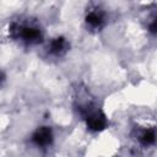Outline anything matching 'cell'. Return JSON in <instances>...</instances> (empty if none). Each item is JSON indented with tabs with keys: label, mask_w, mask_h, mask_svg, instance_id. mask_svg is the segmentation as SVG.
I'll list each match as a JSON object with an SVG mask.
<instances>
[{
	"label": "cell",
	"mask_w": 157,
	"mask_h": 157,
	"mask_svg": "<svg viewBox=\"0 0 157 157\" xmlns=\"http://www.w3.org/2000/svg\"><path fill=\"white\" fill-rule=\"evenodd\" d=\"M11 32L13 36L20 37L22 40L28 43H38L42 40V33L38 28L32 26H17L13 25L11 27Z\"/></svg>",
	"instance_id": "6da1fadb"
},
{
	"label": "cell",
	"mask_w": 157,
	"mask_h": 157,
	"mask_svg": "<svg viewBox=\"0 0 157 157\" xmlns=\"http://www.w3.org/2000/svg\"><path fill=\"white\" fill-rule=\"evenodd\" d=\"M82 114L87 121L88 129H91L93 131H101L105 128V125H107L105 115L103 113H101L99 110H91V109L86 108L85 110H82Z\"/></svg>",
	"instance_id": "7a4b0ae2"
},
{
	"label": "cell",
	"mask_w": 157,
	"mask_h": 157,
	"mask_svg": "<svg viewBox=\"0 0 157 157\" xmlns=\"http://www.w3.org/2000/svg\"><path fill=\"white\" fill-rule=\"evenodd\" d=\"M33 142L37 145V146H48L52 144L53 141V134H52V130L48 126H40L38 128L34 134H33V137H32Z\"/></svg>",
	"instance_id": "3957f363"
},
{
	"label": "cell",
	"mask_w": 157,
	"mask_h": 157,
	"mask_svg": "<svg viewBox=\"0 0 157 157\" xmlns=\"http://www.w3.org/2000/svg\"><path fill=\"white\" fill-rule=\"evenodd\" d=\"M67 47H69V44H67L66 39L63 37H58V38L53 39L50 43V53L55 54V55H61L67 50Z\"/></svg>",
	"instance_id": "277c9868"
},
{
	"label": "cell",
	"mask_w": 157,
	"mask_h": 157,
	"mask_svg": "<svg viewBox=\"0 0 157 157\" xmlns=\"http://www.w3.org/2000/svg\"><path fill=\"white\" fill-rule=\"evenodd\" d=\"M86 22L87 25H90L93 28H98L102 26L103 23V16L102 13L97 12V11H91L87 16H86Z\"/></svg>",
	"instance_id": "5b68a950"
},
{
	"label": "cell",
	"mask_w": 157,
	"mask_h": 157,
	"mask_svg": "<svg viewBox=\"0 0 157 157\" xmlns=\"http://www.w3.org/2000/svg\"><path fill=\"white\" fill-rule=\"evenodd\" d=\"M155 139H156L155 130H146L141 135V137H140V140H141V142L144 145H151V144H153L155 142Z\"/></svg>",
	"instance_id": "8992f818"
},
{
	"label": "cell",
	"mask_w": 157,
	"mask_h": 157,
	"mask_svg": "<svg viewBox=\"0 0 157 157\" xmlns=\"http://www.w3.org/2000/svg\"><path fill=\"white\" fill-rule=\"evenodd\" d=\"M1 81H2V74L0 72V82H1Z\"/></svg>",
	"instance_id": "52a82bcc"
}]
</instances>
